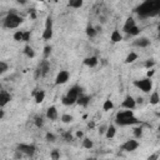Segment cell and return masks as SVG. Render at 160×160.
<instances>
[{"instance_id": "obj_1", "label": "cell", "mask_w": 160, "mask_h": 160, "mask_svg": "<svg viewBox=\"0 0 160 160\" xmlns=\"http://www.w3.org/2000/svg\"><path fill=\"white\" fill-rule=\"evenodd\" d=\"M160 11V0H145L135 8V12L140 18H154Z\"/></svg>"}, {"instance_id": "obj_2", "label": "cell", "mask_w": 160, "mask_h": 160, "mask_svg": "<svg viewBox=\"0 0 160 160\" xmlns=\"http://www.w3.org/2000/svg\"><path fill=\"white\" fill-rule=\"evenodd\" d=\"M140 120L134 115V111L130 109L120 110L115 115V124L119 126H131L135 124H139Z\"/></svg>"}, {"instance_id": "obj_3", "label": "cell", "mask_w": 160, "mask_h": 160, "mask_svg": "<svg viewBox=\"0 0 160 160\" xmlns=\"http://www.w3.org/2000/svg\"><path fill=\"white\" fill-rule=\"evenodd\" d=\"M81 92H84L82 88H81L80 85H74V86H71V88L68 90L66 95L62 96L61 102H62L65 106L74 105V104H76V100H78V98H79V95H80Z\"/></svg>"}, {"instance_id": "obj_4", "label": "cell", "mask_w": 160, "mask_h": 160, "mask_svg": "<svg viewBox=\"0 0 160 160\" xmlns=\"http://www.w3.org/2000/svg\"><path fill=\"white\" fill-rule=\"evenodd\" d=\"M22 21H24V19L20 15H18L14 11H11V12L9 11L8 15L2 19V28H5V29H16L22 24Z\"/></svg>"}, {"instance_id": "obj_5", "label": "cell", "mask_w": 160, "mask_h": 160, "mask_svg": "<svg viewBox=\"0 0 160 160\" xmlns=\"http://www.w3.org/2000/svg\"><path fill=\"white\" fill-rule=\"evenodd\" d=\"M132 84H134V86H136L142 92H150V90L152 89V80H151V78H148V76L144 79L134 80Z\"/></svg>"}, {"instance_id": "obj_6", "label": "cell", "mask_w": 160, "mask_h": 160, "mask_svg": "<svg viewBox=\"0 0 160 160\" xmlns=\"http://www.w3.org/2000/svg\"><path fill=\"white\" fill-rule=\"evenodd\" d=\"M52 38V18L49 15L45 19V26H44V31H42V40L49 41Z\"/></svg>"}, {"instance_id": "obj_7", "label": "cell", "mask_w": 160, "mask_h": 160, "mask_svg": "<svg viewBox=\"0 0 160 160\" xmlns=\"http://www.w3.org/2000/svg\"><path fill=\"white\" fill-rule=\"evenodd\" d=\"M16 149L24 152V155L28 158H32L36 152V146L34 144H18Z\"/></svg>"}, {"instance_id": "obj_8", "label": "cell", "mask_w": 160, "mask_h": 160, "mask_svg": "<svg viewBox=\"0 0 160 160\" xmlns=\"http://www.w3.org/2000/svg\"><path fill=\"white\" fill-rule=\"evenodd\" d=\"M138 148H139V141L135 140V139H129V140H126L124 144H121V146H120V149H121L122 151H126V152L135 151Z\"/></svg>"}, {"instance_id": "obj_9", "label": "cell", "mask_w": 160, "mask_h": 160, "mask_svg": "<svg viewBox=\"0 0 160 160\" xmlns=\"http://www.w3.org/2000/svg\"><path fill=\"white\" fill-rule=\"evenodd\" d=\"M69 78H70V72H69L68 70H60V71L58 72L56 78H55L54 84H55V85H64L65 82H68Z\"/></svg>"}, {"instance_id": "obj_10", "label": "cell", "mask_w": 160, "mask_h": 160, "mask_svg": "<svg viewBox=\"0 0 160 160\" xmlns=\"http://www.w3.org/2000/svg\"><path fill=\"white\" fill-rule=\"evenodd\" d=\"M136 99H134L131 95H126L125 99L122 100L121 102V108L122 109H130V110H134L136 108Z\"/></svg>"}, {"instance_id": "obj_11", "label": "cell", "mask_w": 160, "mask_h": 160, "mask_svg": "<svg viewBox=\"0 0 160 160\" xmlns=\"http://www.w3.org/2000/svg\"><path fill=\"white\" fill-rule=\"evenodd\" d=\"M11 99H12V96H11V94L8 91V90H1L0 91V108H4L8 102H10L11 101Z\"/></svg>"}, {"instance_id": "obj_12", "label": "cell", "mask_w": 160, "mask_h": 160, "mask_svg": "<svg viewBox=\"0 0 160 160\" xmlns=\"http://www.w3.org/2000/svg\"><path fill=\"white\" fill-rule=\"evenodd\" d=\"M150 44H151L150 40L148 38H145V36L138 38V39H135L132 41V45L136 46V48H148V46H150Z\"/></svg>"}, {"instance_id": "obj_13", "label": "cell", "mask_w": 160, "mask_h": 160, "mask_svg": "<svg viewBox=\"0 0 160 160\" xmlns=\"http://www.w3.org/2000/svg\"><path fill=\"white\" fill-rule=\"evenodd\" d=\"M38 66H39V69L41 70V75H42V78H45V76L48 75V72L50 71V64H49L48 59H42V60L38 64Z\"/></svg>"}, {"instance_id": "obj_14", "label": "cell", "mask_w": 160, "mask_h": 160, "mask_svg": "<svg viewBox=\"0 0 160 160\" xmlns=\"http://www.w3.org/2000/svg\"><path fill=\"white\" fill-rule=\"evenodd\" d=\"M45 115H46V118H48L49 120H51V121H55V120L58 119V116H59L56 106H54V105L49 106V108H48V110H46V114H45Z\"/></svg>"}, {"instance_id": "obj_15", "label": "cell", "mask_w": 160, "mask_h": 160, "mask_svg": "<svg viewBox=\"0 0 160 160\" xmlns=\"http://www.w3.org/2000/svg\"><path fill=\"white\" fill-rule=\"evenodd\" d=\"M82 62H84V65H85V66H89V68H95V66L99 64V59H98V56L91 55V56L85 58Z\"/></svg>"}, {"instance_id": "obj_16", "label": "cell", "mask_w": 160, "mask_h": 160, "mask_svg": "<svg viewBox=\"0 0 160 160\" xmlns=\"http://www.w3.org/2000/svg\"><path fill=\"white\" fill-rule=\"evenodd\" d=\"M90 99H91V98H90L89 95H86V94L81 92V94L79 95L78 100H76V104H78V105H80V106L86 108V106L89 105V102H90Z\"/></svg>"}, {"instance_id": "obj_17", "label": "cell", "mask_w": 160, "mask_h": 160, "mask_svg": "<svg viewBox=\"0 0 160 160\" xmlns=\"http://www.w3.org/2000/svg\"><path fill=\"white\" fill-rule=\"evenodd\" d=\"M32 96H34V99H35V102L36 104H40V102H42L44 101V99H45V91L44 90H38V89H35L34 91H32V94H31Z\"/></svg>"}, {"instance_id": "obj_18", "label": "cell", "mask_w": 160, "mask_h": 160, "mask_svg": "<svg viewBox=\"0 0 160 160\" xmlns=\"http://www.w3.org/2000/svg\"><path fill=\"white\" fill-rule=\"evenodd\" d=\"M136 25V22H135V19L134 18H128L126 20H125V22H124V26H122V30H124V32H126L128 34V31L131 29V28H134Z\"/></svg>"}, {"instance_id": "obj_19", "label": "cell", "mask_w": 160, "mask_h": 160, "mask_svg": "<svg viewBox=\"0 0 160 160\" xmlns=\"http://www.w3.org/2000/svg\"><path fill=\"white\" fill-rule=\"evenodd\" d=\"M121 40H122V35L120 34V31H119L118 29L112 30V32H111V35H110V41H111V42H120Z\"/></svg>"}, {"instance_id": "obj_20", "label": "cell", "mask_w": 160, "mask_h": 160, "mask_svg": "<svg viewBox=\"0 0 160 160\" xmlns=\"http://www.w3.org/2000/svg\"><path fill=\"white\" fill-rule=\"evenodd\" d=\"M115 134H116V128H115V125L110 124V125L108 126L106 132H105V138H106V139H112V138L115 136Z\"/></svg>"}, {"instance_id": "obj_21", "label": "cell", "mask_w": 160, "mask_h": 160, "mask_svg": "<svg viewBox=\"0 0 160 160\" xmlns=\"http://www.w3.org/2000/svg\"><path fill=\"white\" fill-rule=\"evenodd\" d=\"M84 5V0H68V6L72 9H80Z\"/></svg>"}, {"instance_id": "obj_22", "label": "cell", "mask_w": 160, "mask_h": 160, "mask_svg": "<svg viewBox=\"0 0 160 160\" xmlns=\"http://www.w3.org/2000/svg\"><path fill=\"white\" fill-rule=\"evenodd\" d=\"M24 54H25L28 58H30V59L35 58V51H34V49H32L29 44H26V45L24 46Z\"/></svg>"}, {"instance_id": "obj_23", "label": "cell", "mask_w": 160, "mask_h": 160, "mask_svg": "<svg viewBox=\"0 0 160 160\" xmlns=\"http://www.w3.org/2000/svg\"><path fill=\"white\" fill-rule=\"evenodd\" d=\"M149 101H150L151 105H156V104H159V101H160V95H159V92H158V91H152L151 95H150Z\"/></svg>"}, {"instance_id": "obj_24", "label": "cell", "mask_w": 160, "mask_h": 160, "mask_svg": "<svg viewBox=\"0 0 160 160\" xmlns=\"http://www.w3.org/2000/svg\"><path fill=\"white\" fill-rule=\"evenodd\" d=\"M85 34H86L89 38H95V36H96V34H98V30H96L94 26L88 25V26H86V29H85Z\"/></svg>"}, {"instance_id": "obj_25", "label": "cell", "mask_w": 160, "mask_h": 160, "mask_svg": "<svg viewBox=\"0 0 160 160\" xmlns=\"http://www.w3.org/2000/svg\"><path fill=\"white\" fill-rule=\"evenodd\" d=\"M135 60H138V54H136L135 51H130V52L128 54V56L125 58V64H131V62H134Z\"/></svg>"}, {"instance_id": "obj_26", "label": "cell", "mask_w": 160, "mask_h": 160, "mask_svg": "<svg viewBox=\"0 0 160 160\" xmlns=\"http://www.w3.org/2000/svg\"><path fill=\"white\" fill-rule=\"evenodd\" d=\"M34 124H35L36 128L41 129V128L44 126V116H42V115H36V116L34 118Z\"/></svg>"}, {"instance_id": "obj_27", "label": "cell", "mask_w": 160, "mask_h": 160, "mask_svg": "<svg viewBox=\"0 0 160 160\" xmlns=\"http://www.w3.org/2000/svg\"><path fill=\"white\" fill-rule=\"evenodd\" d=\"M60 120H61L64 124H70V122L74 121V116L70 115V114H62L61 118H60Z\"/></svg>"}, {"instance_id": "obj_28", "label": "cell", "mask_w": 160, "mask_h": 160, "mask_svg": "<svg viewBox=\"0 0 160 160\" xmlns=\"http://www.w3.org/2000/svg\"><path fill=\"white\" fill-rule=\"evenodd\" d=\"M112 108H114L112 101H111L110 99H106V100L104 101V104H102V110H104V111H110Z\"/></svg>"}, {"instance_id": "obj_29", "label": "cell", "mask_w": 160, "mask_h": 160, "mask_svg": "<svg viewBox=\"0 0 160 160\" xmlns=\"http://www.w3.org/2000/svg\"><path fill=\"white\" fill-rule=\"evenodd\" d=\"M92 146H94L92 140L89 139V138H84V140H82V148H85V149H91Z\"/></svg>"}, {"instance_id": "obj_30", "label": "cell", "mask_w": 160, "mask_h": 160, "mask_svg": "<svg viewBox=\"0 0 160 160\" xmlns=\"http://www.w3.org/2000/svg\"><path fill=\"white\" fill-rule=\"evenodd\" d=\"M132 132H134L135 139H141V136H142V128L141 126H136V128H134Z\"/></svg>"}, {"instance_id": "obj_31", "label": "cell", "mask_w": 160, "mask_h": 160, "mask_svg": "<svg viewBox=\"0 0 160 160\" xmlns=\"http://www.w3.org/2000/svg\"><path fill=\"white\" fill-rule=\"evenodd\" d=\"M61 138L65 140V141H72L74 140V136L70 131H62L61 132Z\"/></svg>"}, {"instance_id": "obj_32", "label": "cell", "mask_w": 160, "mask_h": 160, "mask_svg": "<svg viewBox=\"0 0 160 160\" xmlns=\"http://www.w3.org/2000/svg\"><path fill=\"white\" fill-rule=\"evenodd\" d=\"M51 50H52L51 45H46V46L44 48V51H42V56H44V59H49V58H50Z\"/></svg>"}, {"instance_id": "obj_33", "label": "cell", "mask_w": 160, "mask_h": 160, "mask_svg": "<svg viewBox=\"0 0 160 160\" xmlns=\"http://www.w3.org/2000/svg\"><path fill=\"white\" fill-rule=\"evenodd\" d=\"M22 38H24V30L15 31V34H14V40L15 41H22Z\"/></svg>"}, {"instance_id": "obj_34", "label": "cell", "mask_w": 160, "mask_h": 160, "mask_svg": "<svg viewBox=\"0 0 160 160\" xmlns=\"http://www.w3.org/2000/svg\"><path fill=\"white\" fill-rule=\"evenodd\" d=\"M155 60L154 59H148V60H145L144 61V68L145 69H151V68H154L155 66Z\"/></svg>"}, {"instance_id": "obj_35", "label": "cell", "mask_w": 160, "mask_h": 160, "mask_svg": "<svg viewBox=\"0 0 160 160\" xmlns=\"http://www.w3.org/2000/svg\"><path fill=\"white\" fill-rule=\"evenodd\" d=\"M45 140H46L48 142H54V141L56 140V135H54L52 132L49 131V132L45 134Z\"/></svg>"}, {"instance_id": "obj_36", "label": "cell", "mask_w": 160, "mask_h": 160, "mask_svg": "<svg viewBox=\"0 0 160 160\" xmlns=\"http://www.w3.org/2000/svg\"><path fill=\"white\" fill-rule=\"evenodd\" d=\"M8 70H9V65L5 61H0V75L5 74Z\"/></svg>"}, {"instance_id": "obj_37", "label": "cell", "mask_w": 160, "mask_h": 160, "mask_svg": "<svg viewBox=\"0 0 160 160\" xmlns=\"http://www.w3.org/2000/svg\"><path fill=\"white\" fill-rule=\"evenodd\" d=\"M30 38H31V31H30V30H24V38H22V41L28 44V42L30 41Z\"/></svg>"}, {"instance_id": "obj_38", "label": "cell", "mask_w": 160, "mask_h": 160, "mask_svg": "<svg viewBox=\"0 0 160 160\" xmlns=\"http://www.w3.org/2000/svg\"><path fill=\"white\" fill-rule=\"evenodd\" d=\"M50 159H52V160H58V159H60V152H59V150L54 149V150L50 152Z\"/></svg>"}, {"instance_id": "obj_39", "label": "cell", "mask_w": 160, "mask_h": 160, "mask_svg": "<svg viewBox=\"0 0 160 160\" xmlns=\"http://www.w3.org/2000/svg\"><path fill=\"white\" fill-rule=\"evenodd\" d=\"M108 126H109V125H106V124H101V125L99 126V130H98L99 134H100V135H105V132H106V130H108Z\"/></svg>"}, {"instance_id": "obj_40", "label": "cell", "mask_w": 160, "mask_h": 160, "mask_svg": "<svg viewBox=\"0 0 160 160\" xmlns=\"http://www.w3.org/2000/svg\"><path fill=\"white\" fill-rule=\"evenodd\" d=\"M34 78H35V79L42 78V75H41V70L39 69V66H36V69L34 70Z\"/></svg>"}, {"instance_id": "obj_41", "label": "cell", "mask_w": 160, "mask_h": 160, "mask_svg": "<svg viewBox=\"0 0 160 160\" xmlns=\"http://www.w3.org/2000/svg\"><path fill=\"white\" fill-rule=\"evenodd\" d=\"M22 156H25V155H24V152H21L20 150H18V149H16V150H15V154H14V158H15V159H21Z\"/></svg>"}, {"instance_id": "obj_42", "label": "cell", "mask_w": 160, "mask_h": 160, "mask_svg": "<svg viewBox=\"0 0 160 160\" xmlns=\"http://www.w3.org/2000/svg\"><path fill=\"white\" fill-rule=\"evenodd\" d=\"M154 74H155V70H154L152 68H151V69H148V72H146V76H148V78H151Z\"/></svg>"}, {"instance_id": "obj_43", "label": "cell", "mask_w": 160, "mask_h": 160, "mask_svg": "<svg viewBox=\"0 0 160 160\" xmlns=\"http://www.w3.org/2000/svg\"><path fill=\"white\" fill-rule=\"evenodd\" d=\"M29 14H30V18H31V19H35V18H36V12H35V10H34V9L29 10Z\"/></svg>"}, {"instance_id": "obj_44", "label": "cell", "mask_w": 160, "mask_h": 160, "mask_svg": "<svg viewBox=\"0 0 160 160\" xmlns=\"http://www.w3.org/2000/svg\"><path fill=\"white\" fill-rule=\"evenodd\" d=\"M148 159H149V160H156V159H159V155H158V154H154V155H150Z\"/></svg>"}, {"instance_id": "obj_45", "label": "cell", "mask_w": 160, "mask_h": 160, "mask_svg": "<svg viewBox=\"0 0 160 160\" xmlns=\"http://www.w3.org/2000/svg\"><path fill=\"white\" fill-rule=\"evenodd\" d=\"M4 108H1V110H0V120H2L4 119V116H5V110H2Z\"/></svg>"}, {"instance_id": "obj_46", "label": "cell", "mask_w": 160, "mask_h": 160, "mask_svg": "<svg viewBox=\"0 0 160 160\" xmlns=\"http://www.w3.org/2000/svg\"><path fill=\"white\" fill-rule=\"evenodd\" d=\"M75 135H76V138H82V136H84V132L79 130V131H76V134H75Z\"/></svg>"}, {"instance_id": "obj_47", "label": "cell", "mask_w": 160, "mask_h": 160, "mask_svg": "<svg viewBox=\"0 0 160 160\" xmlns=\"http://www.w3.org/2000/svg\"><path fill=\"white\" fill-rule=\"evenodd\" d=\"M16 2L20 4V5H25V4L28 2V0H16Z\"/></svg>"}, {"instance_id": "obj_48", "label": "cell", "mask_w": 160, "mask_h": 160, "mask_svg": "<svg viewBox=\"0 0 160 160\" xmlns=\"http://www.w3.org/2000/svg\"><path fill=\"white\" fill-rule=\"evenodd\" d=\"M94 126H95V122H94V121H90V122L88 124V128H89V129H92Z\"/></svg>"}, {"instance_id": "obj_49", "label": "cell", "mask_w": 160, "mask_h": 160, "mask_svg": "<svg viewBox=\"0 0 160 160\" xmlns=\"http://www.w3.org/2000/svg\"><path fill=\"white\" fill-rule=\"evenodd\" d=\"M144 102V99L142 98H138L136 99V104H142Z\"/></svg>"}, {"instance_id": "obj_50", "label": "cell", "mask_w": 160, "mask_h": 160, "mask_svg": "<svg viewBox=\"0 0 160 160\" xmlns=\"http://www.w3.org/2000/svg\"><path fill=\"white\" fill-rule=\"evenodd\" d=\"M158 31L160 32V22H159V25H158Z\"/></svg>"}, {"instance_id": "obj_51", "label": "cell", "mask_w": 160, "mask_h": 160, "mask_svg": "<svg viewBox=\"0 0 160 160\" xmlns=\"http://www.w3.org/2000/svg\"><path fill=\"white\" fill-rule=\"evenodd\" d=\"M35 1H40V2H42V1H45V0H35Z\"/></svg>"}, {"instance_id": "obj_52", "label": "cell", "mask_w": 160, "mask_h": 160, "mask_svg": "<svg viewBox=\"0 0 160 160\" xmlns=\"http://www.w3.org/2000/svg\"><path fill=\"white\" fill-rule=\"evenodd\" d=\"M158 38H159V40H160V32H159V34H158Z\"/></svg>"}, {"instance_id": "obj_53", "label": "cell", "mask_w": 160, "mask_h": 160, "mask_svg": "<svg viewBox=\"0 0 160 160\" xmlns=\"http://www.w3.org/2000/svg\"><path fill=\"white\" fill-rule=\"evenodd\" d=\"M158 129H159V131H160V124H159V128H158Z\"/></svg>"}, {"instance_id": "obj_54", "label": "cell", "mask_w": 160, "mask_h": 160, "mask_svg": "<svg viewBox=\"0 0 160 160\" xmlns=\"http://www.w3.org/2000/svg\"><path fill=\"white\" fill-rule=\"evenodd\" d=\"M158 15H159V16H160V11H159V14H158Z\"/></svg>"}]
</instances>
